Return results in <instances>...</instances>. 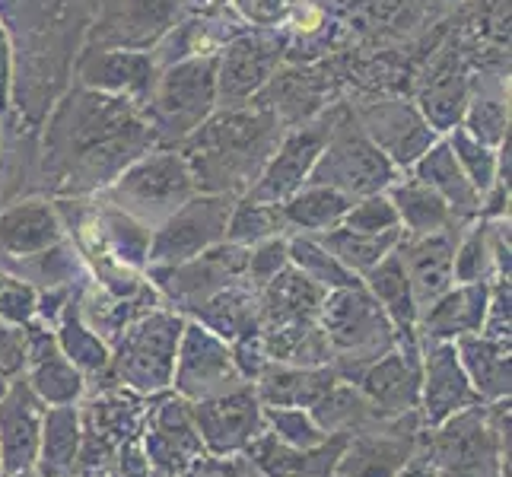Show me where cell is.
Here are the masks:
<instances>
[{"label": "cell", "instance_id": "6da1fadb", "mask_svg": "<svg viewBox=\"0 0 512 477\" xmlns=\"http://www.w3.org/2000/svg\"><path fill=\"white\" fill-rule=\"evenodd\" d=\"M271 134V121L258 112H229L210 121L191 140V179L217 191L249 185L258 175L261 163L268 159V147L274 140Z\"/></svg>", "mask_w": 512, "mask_h": 477}, {"label": "cell", "instance_id": "7a4b0ae2", "mask_svg": "<svg viewBox=\"0 0 512 477\" xmlns=\"http://www.w3.org/2000/svg\"><path fill=\"white\" fill-rule=\"evenodd\" d=\"M392 179V163L385 153L369 140L353 115L334 118L325 147L309 172L312 185H328L344 194H369Z\"/></svg>", "mask_w": 512, "mask_h": 477}, {"label": "cell", "instance_id": "3957f363", "mask_svg": "<svg viewBox=\"0 0 512 477\" xmlns=\"http://www.w3.org/2000/svg\"><path fill=\"white\" fill-rule=\"evenodd\" d=\"M194 188L191 169L182 156L160 153L137 163L125 179L118 182L115 198L121 207L144 210V214H160V210H179Z\"/></svg>", "mask_w": 512, "mask_h": 477}, {"label": "cell", "instance_id": "277c9868", "mask_svg": "<svg viewBox=\"0 0 512 477\" xmlns=\"http://www.w3.org/2000/svg\"><path fill=\"white\" fill-rule=\"evenodd\" d=\"M331 125H334V118H322V121H315L312 128L290 134L284 140V147H280V153L268 163V169L261 172V182L252 191V201L280 204V201H287L293 191L303 188V182L309 179L315 159H319L325 140L331 134Z\"/></svg>", "mask_w": 512, "mask_h": 477}, {"label": "cell", "instance_id": "5b68a950", "mask_svg": "<svg viewBox=\"0 0 512 477\" xmlns=\"http://www.w3.org/2000/svg\"><path fill=\"white\" fill-rule=\"evenodd\" d=\"M229 220V198L226 194H214V198H198L182 204L175 210V217L166 223V229L156 239V258L160 261H182L191 258L194 252L214 245Z\"/></svg>", "mask_w": 512, "mask_h": 477}, {"label": "cell", "instance_id": "8992f818", "mask_svg": "<svg viewBox=\"0 0 512 477\" xmlns=\"http://www.w3.org/2000/svg\"><path fill=\"white\" fill-rule=\"evenodd\" d=\"M214 86V61H191L175 67L163 80L160 99H156L166 134L182 137L191 128H198V121L214 102Z\"/></svg>", "mask_w": 512, "mask_h": 477}, {"label": "cell", "instance_id": "52a82bcc", "mask_svg": "<svg viewBox=\"0 0 512 477\" xmlns=\"http://www.w3.org/2000/svg\"><path fill=\"white\" fill-rule=\"evenodd\" d=\"M452 258H455V249H452L446 233L420 236L417 242H411L408 249H404L401 264H404V274H408L411 296H414L417 309L436 303V299L449 290Z\"/></svg>", "mask_w": 512, "mask_h": 477}, {"label": "cell", "instance_id": "ba28073f", "mask_svg": "<svg viewBox=\"0 0 512 477\" xmlns=\"http://www.w3.org/2000/svg\"><path fill=\"white\" fill-rule=\"evenodd\" d=\"M325 325L331 331V338L341 347H363V344H379L382 338L388 341V325L382 309L369 296L347 290L338 293L325 306Z\"/></svg>", "mask_w": 512, "mask_h": 477}, {"label": "cell", "instance_id": "9c48e42d", "mask_svg": "<svg viewBox=\"0 0 512 477\" xmlns=\"http://www.w3.org/2000/svg\"><path fill=\"white\" fill-rule=\"evenodd\" d=\"M417 182L433 188L452 210H462V214L478 210V191H474L468 175L462 172V166H458V159L449 144H439L420 156Z\"/></svg>", "mask_w": 512, "mask_h": 477}, {"label": "cell", "instance_id": "30bf717a", "mask_svg": "<svg viewBox=\"0 0 512 477\" xmlns=\"http://www.w3.org/2000/svg\"><path fill=\"white\" fill-rule=\"evenodd\" d=\"M350 207L353 204L344 191L328 185H309L303 191H293L280 210H284V220L299 229H334Z\"/></svg>", "mask_w": 512, "mask_h": 477}, {"label": "cell", "instance_id": "8fae6325", "mask_svg": "<svg viewBox=\"0 0 512 477\" xmlns=\"http://www.w3.org/2000/svg\"><path fill=\"white\" fill-rule=\"evenodd\" d=\"M392 207H395L398 220L408 223L411 233H417V236L443 233V229L452 223V207L439 198L433 188H427L417 179L408 185H398L392 191Z\"/></svg>", "mask_w": 512, "mask_h": 477}, {"label": "cell", "instance_id": "7c38bea8", "mask_svg": "<svg viewBox=\"0 0 512 477\" xmlns=\"http://www.w3.org/2000/svg\"><path fill=\"white\" fill-rule=\"evenodd\" d=\"M325 249L338 258L344 268L350 271H369L376 264L395 252L398 245V229H385V233H357V229H328V236H322Z\"/></svg>", "mask_w": 512, "mask_h": 477}, {"label": "cell", "instance_id": "4fadbf2b", "mask_svg": "<svg viewBox=\"0 0 512 477\" xmlns=\"http://www.w3.org/2000/svg\"><path fill=\"white\" fill-rule=\"evenodd\" d=\"M369 287L379 296V303L395 315V322L404 328L414 322L417 306H414V296H411V284H408V274H404V264L401 255L388 252L376 268H369Z\"/></svg>", "mask_w": 512, "mask_h": 477}, {"label": "cell", "instance_id": "5bb4252c", "mask_svg": "<svg viewBox=\"0 0 512 477\" xmlns=\"http://www.w3.org/2000/svg\"><path fill=\"white\" fill-rule=\"evenodd\" d=\"M58 239V226L51 210L42 204H26L20 210H10L7 217H0V242L10 245L16 252H29Z\"/></svg>", "mask_w": 512, "mask_h": 477}, {"label": "cell", "instance_id": "9a60e30c", "mask_svg": "<svg viewBox=\"0 0 512 477\" xmlns=\"http://www.w3.org/2000/svg\"><path fill=\"white\" fill-rule=\"evenodd\" d=\"M319 284L309 280L306 274H280L274 277V287L268 293V312L277 325H296L306 322L309 312L319 303Z\"/></svg>", "mask_w": 512, "mask_h": 477}, {"label": "cell", "instance_id": "2e32d148", "mask_svg": "<svg viewBox=\"0 0 512 477\" xmlns=\"http://www.w3.org/2000/svg\"><path fill=\"white\" fill-rule=\"evenodd\" d=\"M261 45L258 42H239L226 51L223 58V93H229L233 99H242L249 96L255 86L264 80V74H268V58L261 55Z\"/></svg>", "mask_w": 512, "mask_h": 477}, {"label": "cell", "instance_id": "e0dca14e", "mask_svg": "<svg viewBox=\"0 0 512 477\" xmlns=\"http://www.w3.org/2000/svg\"><path fill=\"white\" fill-rule=\"evenodd\" d=\"M481 315H484V287H474V290H458L446 296L443 303L430 312L427 325L436 328L433 334H455V331L474 328L481 322Z\"/></svg>", "mask_w": 512, "mask_h": 477}, {"label": "cell", "instance_id": "ac0fdd59", "mask_svg": "<svg viewBox=\"0 0 512 477\" xmlns=\"http://www.w3.org/2000/svg\"><path fill=\"white\" fill-rule=\"evenodd\" d=\"M290 252H293V261L299 264V271H303L309 280H315L319 287H350V284H357V280H350V271L338 258L325 255V249L319 242L296 239L290 245Z\"/></svg>", "mask_w": 512, "mask_h": 477}, {"label": "cell", "instance_id": "d6986e66", "mask_svg": "<svg viewBox=\"0 0 512 477\" xmlns=\"http://www.w3.org/2000/svg\"><path fill=\"white\" fill-rule=\"evenodd\" d=\"M287 223L284 210L277 204H261V201H249L236 210L233 223H229V239L236 242H258L264 236L277 233V226Z\"/></svg>", "mask_w": 512, "mask_h": 477}, {"label": "cell", "instance_id": "ffe728a7", "mask_svg": "<svg viewBox=\"0 0 512 477\" xmlns=\"http://www.w3.org/2000/svg\"><path fill=\"white\" fill-rule=\"evenodd\" d=\"M452 150H455L458 166L468 175V182L474 185V191H487L493 182V153H487L481 140H474L468 131H455Z\"/></svg>", "mask_w": 512, "mask_h": 477}, {"label": "cell", "instance_id": "44dd1931", "mask_svg": "<svg viewBox=\"0 0 512 477\" xmlns=\"http://www.w3.org/2000/svg\"><path fill=\"white\" fill-rule=\"evenodd\" d=\"M341 223L344 229H357V233H385V229L398 226V214L388 198H366L363 204L350 207Z\"/></svg>", "mask_w": 512, "mask_h": 477}, {"label": "cell", "instance_id": "7402d4cb", "mask_svg": "<svg viewBox=\"0 0 512 477\" xmlns=\"http://www.w3.org/2000/svg\"><path fill=\"white\" fill-rule=\"evenodd\" d=\"M506 128V112L497 102H481L471 115V131H478V140H500Z\"/></svg>", "mask_w": 512, "mask_h": 477}, {"label": "cell", "instance_id": "603a6c76", "mask_svg": "<svg viewBox=\"0 0 512 477\" xmlns=\"http://www.w3.org/2000/svg\"><path fill=\"white\" fill-rule=\"evenodd\" d=\"M287 249L280 242H271V245H264V249L258 255H252V271L258 277H274L277 268H280V261H284Z\"/></svg>", "mask_w": 512, "mask_h": 477}]
</instances>
